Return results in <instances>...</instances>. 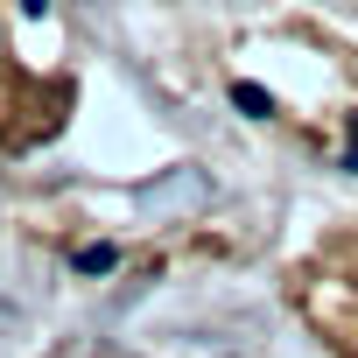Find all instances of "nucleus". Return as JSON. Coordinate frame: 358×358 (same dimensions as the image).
<instances>
[{"label":"nucleus","instance_id":"nucleus-1","mask_svg":"<svg viewBox=\"0 0 358 358\" xmlns=\"http://www.w3.org/2000/svg\"><path fill=\"white\" fill-rule=\"evenodd\" d=\"M78 267H85V274H106V267H113V246H85Z\"/></svg>","mask_w":358,"mask_h":358}]
</instances>
